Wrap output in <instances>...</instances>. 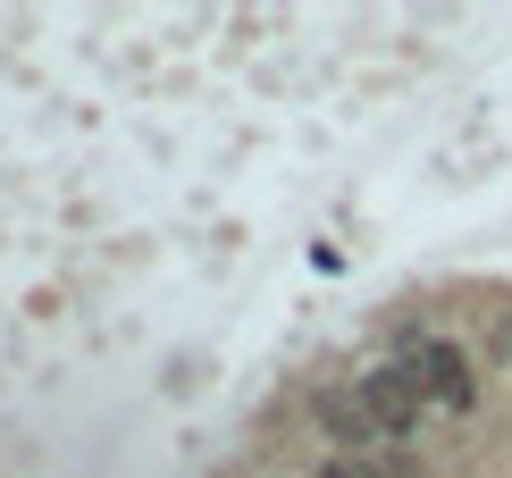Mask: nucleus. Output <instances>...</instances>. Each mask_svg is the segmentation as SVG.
Listing matches in <instances>:
<instances>
[{
    "label": "nucleus",
    "instance_id": "nucleus-1",
    "mask_svg": "<svg viewBox=\"0 0 512 478\" xmlns=\"http://www.w3.org/2000/svg\"><path fill=\"white\" fill-rule=\"evenodd\" d=\"M353 395H361V411H370L378 445H412V437H420V411H429V395H420L412 361H387V369H370V378H361Z\"/></svg>",
    "mask_w": 512,
    "mask_h": 478
},
{
    "label": "nucleus",
    "instance_id": "nucleus-2",
    "mask_svg": "<svg viewBox=\"0 0 512 478\" xmlns=\"http://www.w3.org/2000/svg\"><path fill=\"white\" fill-rule=\"evenodd\" d=\"M412 378H420V395H429V411H445V420H471L479 411V369H471V353H462L454 336H420Z\"/></svg>",
    "mask_w": 512,
    "mask_h": 478
},
{
    "label": "nucleus",
    "instance_id": "nucleus-3",
    "mask_svg": "<svg viewBox=\"0 0 512 478\" xmlns=\"http://www.w3.org/2000/svg\"><path fill=\"white\" fill-rule=\"evenodd\" d=\"M311 420L328 428V453H378L370 411H361V395H345V386H319V395H311Z\"/></svg>",
    "mask_w": 512,
    "mask_h": 478
},
{
    "label": "nucleus",
    "instance_id": "nucleus-4",
    "mask_svg": "<svg viewBox=\"0 0 512 478\" xmlns=\"http://www.w3.org/2000/svg\"><path fill=\"white\" fill-rule=\"evenodd\" d=\"M319 478H403V470L378 453H319Z\"/></svg>",
    "mask_w": 512,
    "mask_h": 478
}]
</instances>
